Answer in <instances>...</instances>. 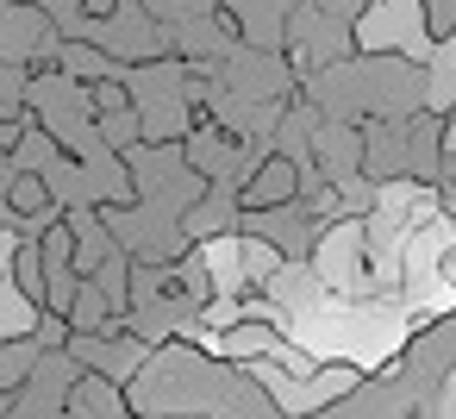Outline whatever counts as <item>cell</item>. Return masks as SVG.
Returning <instances> with one entry per match:
<instances>
[{"instance_id": "obj_1", "label": "cell", "mask_w": 456, "mask_h": 419, "mask_svg": "<svg viewBox=\"0 0 456 419\" xmlns=\"http://www.w3.org/2000/svg\"><path fill=\"white\" fill-rule=\"evenodd\" d=\"M7 207H13L20 219H45V213H57V201H51V176L20 169V176H13V188H7Z\"/></svg>"}, {"instance_id": "obj_2", "label": "cell", "mask_w": 456, "mask_h": 419, "mask_svg": "<svg viewBox=\"0 0 456 419\" xmlns=\"http://www.w3.org/2000/svg\"><path fill=\"white\" fill-rule=\"evenodd\" d=\"M88 107H94V119H107V113H138V101H132V88H126L119 76L88 82Z\"/></svg>"}, {"instance_id": "obj_3", "label": "cell", "mask_w": 456, "mask_h": 419, "mask_svg": "<svg viewBox=\"0 0 456 419\" xmlns=\"http://www.w3.org/2000/svg\"><path fill=\"white\" fill-rule=\"evenodd\" d=\"M425 38L456 45V0H425Z\"/></svg>"}]
</instances>
